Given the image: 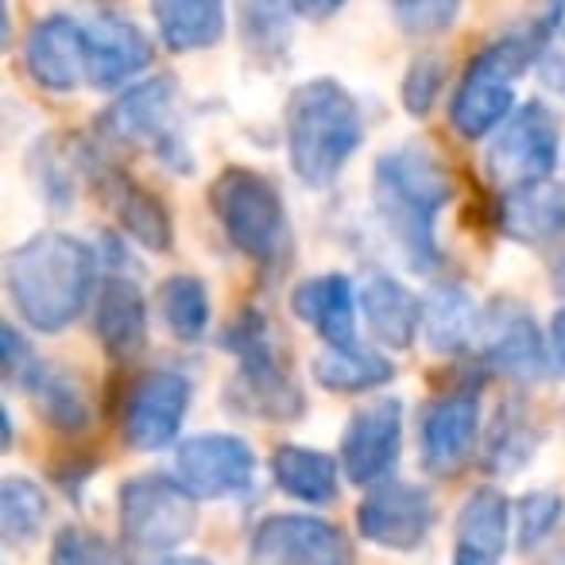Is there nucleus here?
Returning a JSON list of instances; mask_svg holds the SVG:
<instances>
[{"label":"nucleus","mask_w":565,"mask_h":565,"mask_svg":"<svg viewBox=\"0 0 565 565\" xmlns=\"http://www.w3.org/2000/svg\"><path fill=\"white\" fill-rule=\"evenodd\" d=\"M454 171L426 140L395 143L372 163V210L399 256L423 275H438L446 267L438 217L454 202Z\"/></svg>","instance_id":"obj_1"},{"label":"nucleus","mask_w":565,"mask_h":565,"mask_svg":"<svg viewBox=\"0 0 565 565\" xmlns=\"http://www.w3.org/2000/svg\"><path fill=\"white\" fill-rule=\"evenodd\" d=\"M97 267V248H89L82 236L43 228L4 256V291L28 330L63 333L94 307L102 282Z\"/></svg>","instance_id":"obj_2"},{"label":"nucleus","mask_w":565,"mask_h":565,"mask_svg":"<svg viewBox=\"0 0 565 565\" xmlns=\"http://www.w3.org/2000/svg\"><path fill=\"white\" fill-rule=\"evenodd\" d=\"M557 32H565V4L531 12L519 28L480 47L449 97V128L461 140H492L519 109L515 82L539 66Z\"/></svg>","instance_id":"obj_3"},{"label":"nucleus","mask_w":565,"mask_h":565,"mask_svg":"<svg viewBox=\"0 0 565 565\" xmlns=\"http://www.w3.org/2000/svg\"><path fill=\"white\" fill-rule=\"evenodd\" d=\"M287 163L310 190H330L364 143V113L338 78L299 82L282 113Z\"/></svg>","instance_id":"obj_4"},{"label":"nucleus","mask_w":565,"mask_h":565,"mask_svg":"<svg viewBox=\"0 0 565 565\" xmlns=\"http://www.w3.org/2000/svg\"><path fill=\"white\" fill-rule=\"evenodd\" d=\"M217 345L236 361L233 380L225 384V403L256 423H295L307 415V392L282 361L271 318L256 307H244L221 326Z\"/></svg>","instance_id":"obj_5"},{"label":"nucleus","mask_w":565,"mask_h":565,"mask_svg":"<svg viewBox=\"0 0 565 565\" xmlns=\"http://www.w3.org/2000/svg\"><path fill=\"white\" fill-rule=\"evenodd\" d=\"M213 221L225 241L248 259L256 271L275 275L287 267L295 248L291 217L279 186L256 167H225L205 190Z\"/></svg>","instance_id":"obj_6"},{"label":"nucleus","mask_w":565,"mask_h":565,"mask_svg":"<svg viewBox=\"0 0 565 565\" xmlns=\"http://www.w3.org/2000/svg\"><path fill=\"white\" fill-rule=\"evenodd\" d=\"M97 136L113 148H140L174 174L194 171L190 143L179 128V78L148 74L117 94L97 117Z\"/></svg>","instance_id":"obj_7"},{"label":"nucleus","mask_w":565,"mask_h":565,"mask_svg":"<svg viewBox=\"0 0 565 565\" xmlns=\"http://www.w3.org/2000/svg\"><path fill=\"white\" fill-rule=\"evenodd\" d=\"M198 500L174 472H136L117 492L120 542L136 554L167 557L194 534Z\"/></svg>","instance_id":"obj_8"},{"label":"nucleus","mask_w":565,"mask_h":565,"mask_svg":"<svg viewBox=\"0 0 565 565\" xmlns=\"http://www.w3.org/2000/svg\"><path fill=\"white\" fill-rule=\"evenodd\" d=\"M562 159V128L546 102H526L503 120L500 132L488 140L484 167L500 194L531 190L554 182Z\"/></svg>","instance_id":"obj_9"},{"label":"nucleus","mask_w":565,"mask_h":565,"mask_svg":"<svg viewBox=\"0 0 565 565\" xmlns=\"http://www.w3.org/2000/svg\"><path fill=\"white\" fill-rule=\"evenodd\" d=\"M74 159H78V171L86 174L97 194L105 198V205L113 210V217H117L120 233H125L128 241H136L143 252H156V256L174 248L171 210H167V202L156 190L136 182L132 174L113 163L97 143L89 148L86 140H74Z\"/></svg>","instance_id":"obj_10"},{"label":"nucleus","mask_w":565,"mask_h":565,"mask_svg":"<svg viewBox=\"0 0 565 565\" xmlns=\"http://www.w3.org/2000/svg\"><path fill=\"white\" fill-rule=\"evenodd\" d=\"M194 384L179 369H148L128 384L120 403V438L136 454H159L179 446L190 415Z\"/></svg>","instance_id":"obj_11"},{"label":"nucleus","mask_w":565,"mask_h":565,"mask_svg":"<svg viewBox=\"0 0 565 565\" xmlns=\"http://www.w3.org/2000/svg\"><path fill=\"white\" fill-rule=\"evenodd\" d=\"M480 376H461L418 415V461L430 477H454L480 449Z\"/></svg>","instance_id":"obj_12"},{"label":"nucleus","mask_w":565,"mask_h":565,"mask_svg":"<svg viewBox=\"0 0 565 565\" xmlns=\"http://www.w3.org/2000/svg\"><path fill=\"white\" fill-rule=\"evenodd\" d=\"M484 372L508 376L515 384H539L550 376V349L546 330L539 318L515 299H495L480 310V333H477V353Z\"/></svg>","instance_id":"obj_13"},{"label":"nucleus","mask_w":565,"mask_h":565,"mask_svg":"<svg viewBox=\"0 0 565 565\" xmlns=\"http://www.w3.org/2000/svg\"><path fill=\"white\" fill-rule=\"evenodd\" d=\"M248 550L259 565H356L353 539L315 511H275L252 526Z\"/></svg>","instance_id":"obj_14"},{"label":"nucleus","mask_w":565,"mask_h":565,"mask_svg":"<svg viewBox=\"0 0 565 565\" xmlns=\"http://www.w3.org/2000/svg\"><path fill=\"white\" fill-rule=\"evenodd\" d=\"M403 430H407V407L395 395H376L349 415L341 430L338 461L353 484L376 488L392 480L403 457Z\"/></svg>","instance_id":"obj_15"},{"label":"nucleus","mask_w":565,"mask_h":565,"mask_svg":"<svg viewBox=\"0 0 565 565\" xmlns=\"http://www.w3.org/2000/svg\"><path fill=\"white\" fill-rule=\"evenodd\" d=\"M174 480L194 495L205 500H236L256 480V449L236 434L205 430L190 434L174 446Z\"/></svg>","instance_id":"obj_16"},{"label":"nucleus","mask_w":565,"mask_h":565,"mask_svg":"<svg viewBox=\"0 0 565 565\" xmlns=\"http://www.w3.org/2000/svg\"><path fill=\"white\" fill-rule=\"evenodd\" d=\"M434 523H438V503L423 484H411V480H384L369 488L364 500L356 503L361 539L380 550H395V554L423 546Z\"/></svg>","instance_id":"obj_17"},{"label":"nucleus","mask_w":565,"mask_h":565,"mask_svg":"<svg viewBox=\"0 0 565 565\" xmlns=\"http://www.w3.org/2000/svg\"><path fill=\"white\" fill-rule=\"evenodd\" d=\"M82 24H86V86L120 89V94L136 86V78L156 58L151 35L117 9H94Z\"/></svg>","instance_id":"obj_18"},{"label":"nucleus","mask_w":565,"mask_h":565,"mask_svg":"<svg viewBox=\"0 0 565 565\" xmlns=\"http://www.w3.org/2000/svg\"><path fill=\"white\" fill-rule=\"evenodd\" d=\"M24 74L43 94L66 97L86 82V24L74 12H47L24 35Z\"/></svg>","instance_id":"obj_19"},{"label":"nucleus","mask_w":565,"mask_h":565,"mask_svg":"<svg viewBox=\"0 0 565 565\" xmlns=\"http://www.w3.org/2000/svg\"><path fill=\"white\" fill-rule=\"evenodd\" d=\"M89 318H94L97 345H102V353L109 356V361L125 364L148 349L151 310H148V295H143L136 275L105 271L102 282H97Z\"/></svg>","instance_id":"obj_20"},{"label":"nucleus","mask_w":565,"mask_h":565,"mask_svg":"<svg viewBox=\"0 0 565 565\" xmlns=\"http://www.w3.org/2000/svg\"><path fill=\"white\" fill-rule=\"evenodd\" d=\"M361 322L372 345L384 353H399L423 338L426 299L395 275L376 271L361 287Z\"/></svg>","instance_id":"obj_21"},{"label":"nucleus","mask_w":565,"mask_h":565,"mask_svg":"<svg viewBox=\"0 0 565 565\" xmlns=\"http://www.w3.org/2000/svg\"><path fill=\"white\" fill-rule=\"evenodd\" d=\"M291 310L302 326H310L326 341V349L356 345L361 287H353L345 271H322L299 279L291 291Z\"/></svg>","instance_id":"obj_22"},{"label":"nucleus","mask_w":565,"mask_h":565,"mask_svg":"<svg viewBox=\"0 0 565 565\" xmlns=\"http://www.w3.org/2000/svg\"><path fill=\"white\" fill-rule=\"evenodd\" d=\"M495 228L526 248H554L557 241H565V186L542 182V186L503 194Z\"/></svg>","instance_id":"obj_23"},{"label":"nucleus","mask_w":565,"mask_h":565,"mask_svg":"<svg viewBox=\"0 0 565 565\" xmlns=\"http://www.w3.org/2000/svg\"><path fill=\"white\" fill-rule=\"evenodd\" d=\"M267 472L287 500L307 503V508H326L341 495V461L315 446L282 441L267 457Z\"/></svg>","instance_id":"obj_24"},{"label":"nucleus","mask_w":565,"mask_h":565,"mask_svg":"<svg viewBox=\"0 0 565 565\" xmlns=\"http://www.w3.org/2000/svg\"><path fill=\"white\" fill-rule=\"evenodd\" d=\"M542 438H546V430H542L531 403L519 399V395H508L495 407L484 438H480V461H484V469L492 477H515L519 469H526L534 461Z\"/></svg>","instance_id":"obj_25"},{"label":"nucleus","mask_w":565,"mask_h":565,"mask_svg":"<svg viewBox=\"0 0 565 565\" xmlns=\"http://www.w3.org/2000/svg\"><path fill=\"white\" fill-rule=\"evenodd\" d=\"M480 310L477 299L465 291L461 282L438 279L434 291L426 295V322L423 338L434 356H472L477 353L480 333Z\"/></svg>","instance_id":"obj_26"},{"label":"nucleus","mask_w":565,"mask_h":565,"mask_svg":"<svg viewBox=\"0 0 565 565\" xmlns=\"http://www.w3.org/2000/svg\"><path fill=\"white\" fill-rule=\"evenodd\" d=\"M508 546H515V503L495 484L472 488L457 508V550L500 562Z\"/></svg>","instance_id":"obj_27"},{"label":"nucleus","mask_w":565,"mask_h":565,"mask_svg":"<svg viewBox=\"0 0 565 565\" xmlns=\"http://www.w3.org/2000/svg\"><path fill=\"white\" fill-rule=\"evenodd\" d=\"M20 387L32 395L43 423L58 434H82L89 426V418H94L89 387L74 369H58L51 361H40Z\"/></svg>","instance_id":"obj_28"},{"label":"nucleus","mask_w":565,"mask_h":565,"mask_svg":"<svg viewBox=\"0 0 565 565\" xmlns=\"http://www.w3.org/2000/svg\"><path fill=\"white\" fill-rule=\"evenodd\" d=\"M151 24L167 51L190 55L221 43L228 28V9L217 0H159L151 4Z\"/></svg>","instance_id":"obj_29"},{"label":"nucleus","mask_w":565,"mask_h":565,"mask_svg":"<svg viewBox=\"0 0 565 565\" xmlns=\"http://www.w3.org/2000/svg\"><path fill=\"white\" fill-rule=\"evenodd\" d=\"M315 380L333 395H376L395 380V361L376 345L322 349L315 356Z\"/></svg>","instance_id":"obj_30"},{"label":"nucleus","mask_w":565,"mask_h":565,"mask_svg":"<svg viewBox=\"0 0 565 565\" xmlns=\"http://www.w3.org/2000/svg\"><path fill=\"white\" fill-rule=\"evenodd\" d=\"M156 310L159 322L167 326L174 341L182 345H198L205 341L213 326V302H210V287L202 282V275H167L163 282L156 287Z\"/></svg>","instance_id":"obj_31"},{"label":"nucleus","mask_w":565,"mask_h":565,"mask_svg":"<svg viewBox=\"0 0 565 565\" xmlns=\"http://www.w3.org/2000/svg\"><path fill=\"white\" fill-rule=\"evenodd\" d=\"M51 523V495L32 477L9 472L0 480V539L4 546H32Z\"/></svg>","instance_id":"obj_32"},{"label":"nucleus","mask_w":565,"mask_h":565,"mask_svg":"<svg viewBox=\"0 0 565 565\" xmlns=\"http://www.w3.org/2000/svg\"><path fill=\"white\" fill-rule=\"evenodd\" d=\"M236 24H241V40L264 63H279L287 58L295 40V12L291 4H244L236 9Z\"/></svg>","instance_id":"obj_33"},{"label":"nucleus","mask_w":565,"mask_h":565,"mask_svg":"<svg viewBox=\"0 0 565 565\" xmlns=\"http://www.w3.org/2000/svg\"><path fill=\"white\" fill-rule=\"evenodd\" d=\"M565 523V495L557 488H531L515 500V550L534 554L557 539Z\"/></svg>","instance_id":"obj_34"},{"label":"nucleus","mask_w":565,"mask_h":565,"mask_svg":"<svg viewBox=\"0 0 565 565\" xmlns=\"http://www.w3.org/2000/svg\"><path fill=\"white\" fill-rule=\"evenodd\" d=\"M47 565H128V546L113 542L109 534L94 531V526L66 523L51 539Z\"/></svg>","instance_id":"obj_35"},{"label":"nucleus","mask_w":565,"mask_h":565,"mask_svg":"<svg viewBox=\"0 0 565 565\" xmlns=\"http://www.w3.org/2000/svg\"><path fill=\"white\" fill-rule=\"evenodd\" d=\"M55 148V136H47V140H40L32 151H28V171L35 174V186H40V194L47 198L55 210H66V205L74 202V174L78 171V159H74V143L71 151H51Z\"/></svg>","instance_id":"obj_36"},{"label":"nucleus","mask_w":565,"mask_h":565,"mask_svg":"<svg viewBox=\"0 0 565 565\" xmlns=\"http://www.w3.org/2000/svg\"><path fill=\"white\" fill-rule=\"evenodd\" d=\"M449 78V63L446 55H434V51H423V55L411 58L407 74L399 82V105L411 113V117H426L434 109V102L441 97Z\"/></svg>","instance_id":"obj_37"},{"label":"nucleus","mask_w":565,"mask_h":565,"mask_svg":"<svg viewBox=\"0 0 565 565\" xmlns=\"http://www.w3.org/2000/svg\"><path fill=\"white\" fill-rule=\"evenodd\" d=\"M387 12H392V24L399 28V35L426 40V35L449 32L461 17V4H454V0H403Z\"/></svg>","instance_id":"obj_38"},{"label":"nucleus","mask_w":565,"mask_h":565,"mask_svg":"<svg viewBox=\"0 0 565 565\" xmlns=\"http://www.w3.org/2000/svg\"><path fill=\"white\" fill-rule=\"evenodd\" d=\"M35 364H40V356H35L32 341L24 338V330L17 322L0 326V376H4V384H24Z\"/></svg>","instance_id":"obj_39"},{"label":"nucleus","mask_w":565,"mask_h":565,"mask_svg":"<svg viewBox=\"0 0 565 565\" xmlns=\"http://www.w3.org/2000/svg\"><path fill=\"white\" fill-rule=\"evenodd\" d=\"M102 472V461L97 457H66V461H55V469H51V477H55V484L63 488V495H71L74 503L82 500V492H86L89 480Z\"/></svg>","instance_id":"obj_40"},{"label":"nucleus","mask_w":565,"mask_h":565,"mask_svg":"<svg viewBox=\"0 0 565 565\" xmlns=\"http://www.w3.org/2000/svg\"><path fill=\"white\" fill-rule=\"evenodd\" d=\"M546 349H550V376L562 380L565 376V307L550 318L546 326Z\"/></svg>","instance_id":"obj_41"},{"label":"nucleus","mask_w":565,"mask_h":565,"mask_svg":"<svg viewBox=\"0 0 565 565\" xmlns=\"http://www.w3.org/2000/svg\"><path fill=\"white\" fill-rule=\"evenodd\" d=\"M539 78H542V86H550V89H557V94H565V55L562 51H554L550 47L546 55L539 58Z\"/></svg>","instance_id":"obj_42"},{"label":"nucleus","mask_w":565,"mask_h":565,"mask_svg":"<svg viewBox=\"0 0 565 565\" xmlns=\"http://www.w3.org/2000/svg\"><path fill=\"white\" fill-rule=\"evenodd\" d=\"M345 9V4H291V12H295V20H330V17H338V12Z\"/></svg>","instance_id":"obj_43"},{"label":"nucleus","mask_w":565,"mask_h":565,"mask_svg":"<svg viewBox=\"0 0 565 565\" xmlns=\"http://www.w3.org/2000/svg\"><path fill=\"white\" fill-rule=\"evenodd\" d=\"M151 565H213V562L198 554H167V557H156Z\"/></svg>","instance_id":"obj_44"},{"label":"nucleus","mask_w":565,"mask_h":565,"mask_svg":"<svg viewBox=\"0 0 565 565\" xmlns=\"http://www.w3.org/2000/svg\"><path fill=\"white\" fill-rule=\"evenodd\" d=\"M12 43V9L0 0V47H9Z\"/></svg>","instance_id":"obj_45"},{"label":"nucleus","mask_w":565,"mask_h":565,"mask_svg":"<svg viewBox=\"0 0 565 565\" xmlns=\"http://www.w3.org/2000/svg\"><path fill=\"white\" fill-rule=\"evenodd\" d=\"M550 275H554V279H550V282H554V291L565 299V252L554 259V267H550Z\"/></svg>","instance_id":"obj_46"},{"label":"nucleus","mask_w":565,"mask_h":565,"mask_svg":"<svg viewBox=\"0 0 565 565\" xmlns=\"http://www.w3.org/2000/svg\"><path fill=\"white\" fill-rule=\"evenodd\" d=\"M454 565H500V562H492V557H480V554H469V550H457Z\"/></svg>","instance_id":"obj_47"},{"label":"nucleus","mask_w":565,"mask_h":565,"mask_svg":"<svg viewBox=\"0 0 565 565\" xmlns=\"http://www.w3.org/2000/svg\"><path fill=\"white\" fill-rule=\"evenodd\" d=\"M550 565H562V562H550Z\"/></svg>","instance_id":"obj_48"}]
</instances>
